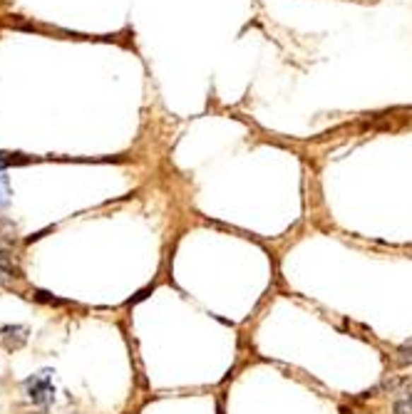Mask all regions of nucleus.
I'll return each instance as SVG.
<instances>
[{
    "mask_svg": "<svg viewBox=\"0 0 412 414\" xmlns=\"http://www.w3.org/2000/svg\"><path fill=\"white\" fill-rule=\"evenodd\" d=\"M395 414H412V394L397 399V402H395Z\"/></svg>",
    "mask_w": 412,
    "mask_h": 414,
    "instance_id": "39448f33",
    "label": "nucleus"
},
{
    "mask_svg": "<svg viewBox=\"0 0 412 414\" xmlns=\"http://www.w3.org/2000/svg\"><path fill=\"white\" fill-rule=\"evenodd\" d=\"M8 196H11V187H8V177L0 174V206H6Z\"/></svg>",
    "mask_w": 412,
    "mask_h": 414,
    "instance_id": "423d86ee",
    "label": "nucleus"
},
{
    "mask_svg": "<svg viewBox=\"0 0 412 414\" xmlns=\"http://www.w3.org/2000/svg\"><path fill=\"white\" fill-rule=\"evenodd\" d=\"M8 164H13V159H6V154H0V172H3Z\"/></svg>",
    "mask_w": 412,
    "mask_h": 414,
    "instance_id": "0eeeda50",
    "label": "nucleus"
},
{
    "mask_svg": "<svg viewBox=\"0 0 412 414\" xmlns=\"http://www.w3.org/2000/svg\"><path fill=\"white\" fill-rule=\"evenodd\" d=\"M0 271L13 273V276H20V266H18L16 256H13L11 251H6V248H0Z\"/></svg>",
    "mask_w": 412,
    "mask_h": 414,
    "instance_id": "7ed1b4c3",
    "label": "nucleus"
},
{
    "mask_svg": "<svg viewBox=\"0 0 412 414\" xmlns=\"http://www.w3.org/2000/svg\"><path fill=\"white\" fill-rule=\"evenodd\" d=\"M30 338V328L28 325H3L0 328V348L6 353H16Z\"/></svg>",
    "mask_w": 412,
    "mask_h": 414,
    "instance_id": "f03ea898",
    "label": "nucleus"
},
{
    "mask_svg": "<svg viewBox=\"0 0 412 414\" xmlns=\"http://www.w3.org/2000/svg\"><path fill=\"white\" fill-rule=\"evenodd\" d=\"M395 360H397V365H412V340L397 350V357Z\"/></svg>",
    "mask_w": 412,
    "mask_h": 414,
    "instance_id": "20e7f679",
    "label": "nucleus"
},
{
    "mask_svg": "<svg viewBox=\"0 0 412 414\" xmlns=\"http://www.w3.org/2000/svg\"><path fill=\"white\" fill-rule=\"evenodd\" d=\"M50 374H52L50 369H42V372L33 374V377L25 382V392H28V397H30L33 404L45 407V404H50L52 399H55V384H52Z\"/></svg>",
    "mask_w": 412,
    "mask_h": 414,
    "instance_id": "f257e3e1",
    "label": "nucleus"
}]
</instances>
